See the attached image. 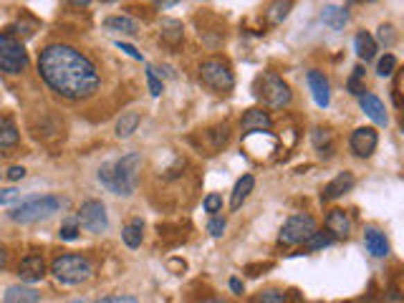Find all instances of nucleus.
Here are the masks:
<instances>
[{
	"mask_svg": "<svg viewBox=\"0 0 404 303\" xmlns=\"http://www.w3.org/2000/svg\"><path fill=\"white\" fill-rule=\"evenodd\" d=\"M38 73L51 91L69 101L89 99L99 91V71L91 58L73 46L51 44L38 56Z\"/></svg>",
	"mask_w": 404,
	"mask_h": 303,
	"instance_id": "obj_1",
	"label": "nucleus"
},
{
	"mask_svg": "<svg viewBox=\"0 0 404 303\" xmlns=\"http://www.w3.org/2000/svg\"><path fill=\"white\" fill-rule=\"evenodd\" d=\"M139 172H142V154L139 152H129L121 159H114V162L101 165L99 182L109 192H114V195L129 197L137 192Z\"/></svg>",
	"mask_w": 404,
	"mask_h": 303,
	"instance_id": "obj_2",
	"label": "nucleus"
},
{
	"mask_svg": "<svg viewBox=\"0 0 404 303\" xmlns=\"http://www.w3.org/2000/svg\"><path fill=\"white\" fill-rule=\"evenodd\" d=\"M64 208V200L56 195H41V197H28L23 200L21 205H15L8 217L13 223L28 225V223H38V220H46V217L56 215L58 210Z\"/></svg>",
	"mask_w": 404,
	"mask_h": 303,
	"instance_id": "obj_3",
	"label": "nucleus"
},
{
	"mask_svg": "<svg viewBox=\"0 0 404 303\" xmlns=\"http://www.w3.org/2000/svg\"><path fill=\"white\" fill-rule=\"evenodd\" d=\"M51 273L56 275V281L76 286V283H84L91 278L94 266H91V260L84 258V255H58V258L51 263Z\"/></svg>",
	"mask_w": 404,
	"mask_h": 303,
	"instance_id": "obj_4",
	"label": "nucleus"
},
{
	"mask_svg": "<svg viewBox=\"0 0 404 303\" xmlns=\"http://www.w3.org/2000/svg\"><path fill=\"white\" fill-rule=\"evenodd\" d=\"M197 76L207 89H213L218 94H227L235 86V76L230 71V64L222 61V58H207V61H202Z\"/></svg>",
	"mask_w": 404,
	"mask_h": 303,
	"instance_id": "obj_5",
	"label": "nucleus"
},
{
	"mask_svg": "<svg viewBox=\"0 0 404 303\" xmlns=\"http://www.w3.org/2000/svg\"><path fill=\"white\" fill-rule=\"evenodd\" d=\"M258 99L265 104L268 109H286L291 104L293 94L288 84H286L278 73H263L261 81H258Z\"/></svg>",
	"mask_w": 404,
	"mask_h": 303,
	"instance_id": "obj_6",
	"label": "nucleus"
},
{
	"mask_svg": "<svg viewBox=\"0 0 404 303\" xmlns=\"http://www.w3.org/2000/svg\"><path fill=\"white\" fill-rule=\"evenodd\" d=\"M28 68V53L13 33H0V71L3 73H23Z\"/></svg>",
	"mask_w": 404,
	"mask_h": 303,
	"instance_id": "obj_7",
	"label": "nucleus"
},
{
	"mask_svg": "<svg viewBox=\"0 0 404 303\" xmlns=\"http://www.w3.org/2000/svg\"><path fill=\"white\" fill-rule=\"evenodd\" d=\"M316 232V220L311 215H293L288 217L281 228V235H278V246H304L306 240Z\"/></svg>",
	"mask_w": 404,
	"mask_h": 303,
	"instance_id": "obj_8",
	"label": "nucleus"
},
{
	"mask_svg": "<svg viewBox=\"0 0 404 303\" xmlns=\"http://www.w3.org/2000/svg\"><path fill=\"white\" fill-rule=\"evenodd\" d=\"M78 225L89 232H104L109 228V217H107V208L101 200H86L78 210Z\"/></svg>",
	"mask_w": 404,
	"mask_h": 303,
	"instance_id": "obj_9",
	"label": "nucleus"
},
{
	"mask_svg": "<svg viewBox=\"0 0 404 303\" xmlns=\"http://www.w3.org/2000/svg\"><path fill=\"white\" fill-rule=\"evenodd\" d=\"M376 145H379V134H376L374 127H359V129H354L351 139H349L351 152H354L356 157H364V159L374 154Z\"/></svg>",
	"mask_w": 404,
	"mask_h": 303,
	"instance_id": "obj_10",
	"label": "nucleus"
},
{
	"mask_svg": "<svg viewBox=\"0 0 404 303\" xmlns=\"http://www.w3.org/2000/svg\"><path fill=\"white\" fill-rule=\"evenodd\" d=\"M43 275H46V263H43V255H38V252H28L18 263V278L23 283H38Z\"/></svg>",
	"mask_w": 404,
	"mask_h": 303,
	"instance_id": "obj_11",
	"label": "nucleus"
},
{
	"mask_svg": "<svg viewBox=\"0 0 404 303\" xmlns=\"http://www.w3.org/2000/svg\"><path fill=\"white\" fill-rule=\"evenodd\" d=\"M270 127H273V119H270L268 111H263V109H248L240 119L243 137H248L253 131H268Z\"/></svg>",
	"mask_w": 404,
	"mask_h": 303,
	"instance_id": "obj_12",
	"label": "nucleus"
},
{
	"mask_svg": "<svg viewBox=\"0 0 404 303\" xmlns=\"http://www.w3.org/2000/svg\"><path fill=\"white\" fill-rule=\"evenodd\" d=\"M308 89H311L313 101L319 104L321 109H326L331 104V86H328V79L321 71H308Z\"/></svg>",
	"mask_w": 404,
	"mask_h": 303,
	"instance_id": "obj_13",
	"label": "nucleus"
},
{
	"mask_svg": "<svg viewBox=\"0 0 404 303\" xmlns=\"http://www.w3.org/2000/svg\"><path fill=\"white\" fill-rule=\"evenodd\" d=\"M326 232H331L333 238H349V232H351V217H349V212L333 208L326 215Z\"/></svg>",
	"mask_w": 404,
	"mask_h": 303,
	"instance_id": "obj_14",
	"label": "nucleus"
},
{
	"mask_svg": "<svg viewBox=\"0 0 404 303\" xmlns=\"http://www.w3.org/2000/svg\"><path fill=\"white\" fill-rule=\"evenodd\" d=\"M359 107H362V111L374 124H382V127H387V122H389V119H387V111H384V104H382V99H379V96L362 94V96H359Z\"/></svg>",
	"mask_w": 404,
	"mask_h": 303,
	"instance_id": "obj_15",
	"label": "nucleus"
},
{
	"mask_svg": "<svg viewBox=\"0 0 404 303\" xmlns=\"http://www.w3.org/2000/svg\"><path fill=\"white\" fill-rule=\"evenodd\" d=\"M159 38H162V44L177 48L184 38L182 21H177V18H162V23H159Z\"/></svg>",
	"mask_w": 404,
	"mask_h": 303,
	"instance_id": "obj_16",
	"label": "nucleus"
},
{
	"mask_svg": "<svg viewBox=\"0 0 404 303\" xmlns=\"http://www.w3.org/2000/svg\"><path fill=\"white\" fill-rule=\"evenodd\" d=\"M354 182L356 180H354V174H351V172H339L331 182H328L326 187H324L321 197H324V200H336V197L346 195L349 190L354 187Z\"/></svg>",
	"mask_w": 404,
	"mask_h": 303,
	"instance_id": "obj_17",
	"label": "nucleus"
},
{
	"mask_svg": "<svg viewBox=\"0 0 404 303\" xmlns=\"http://www.w3.org/2000/svg\"><path fill=\"white\" fill-rule=\"evenodd\" d=\"M21 142V131L10 116L0 114V149H15Z\"/></svg>",
	"mask_w": 404,
	"mask_h": 303,
	"instance_id": "obj_18",
	"label": "nucleus"
},
{
	"mask_svg": "<svg viewBox=\"0 0 404 303\" xmlns=\"http://www.w3.org/2000/svg\"><path fill=\"white\" fill-rule=\"evenodd\" d=\"M256 187V180H253V174H243L240 180L235 182L233 187V195H230V210H240V205L248 200V195L253 192Z\"/></svg>",
	"mask_w": 404,
	"mask_h": 303,
	"instance_id": "obj_19",
	"label": "nucleus"
},
{
	"mask_svg": "<svg viewBox=\"0 0 404 303\" xmlns=\"http://www.w3.org/2000/svg\"><path fill=\"white\" fill-rule=\"evenodd\" d=\"M321 21H324V26H328L331 30H341L344 26H346V21H349L346 8L326 6L324 10H321Z\"/></svg>",
	"mask_w": 404,
	"mask_h": 303,
	"instance_id": "obj_20",
	"label": "nucleus"
},
{
	"mask_svg": "<svg viewBox=\"0 0 404 303\" xmlns=\"http://www.w3.org/2000/svg\"><path fill=\"white\" fill-rule=\"evenodd\" d=\"M364 243H367V250L371 252L374 258H387V255H389V243H387V238H384V232L367 230Z\"/></svg>",
	"mask_w": 404,
	"mask_h": 303,
	"instance_id": "obj_21",
	"label": "nucleus"
},
{
	"mask_svg": "<svg viewBox=\"0 0 404 303\" xmlns=\"http://www.w3.org/2000/svg\"><path fill=\"white\" fill-rule=\"evenodd\" d=\"M41 293L30 286H10L6 291V303H38Z\"/></svg>",
	"mask_w": 404,
	"mask_h": 303,
	"instance_id": "obj_22",
	"label": "nucleus"
},
{
	"mask_svg": "<svg viewBox=\"0 0 404 303\" xmlns=\"http://www.w3.org/2000/svg\"><path fill=\"white\" fill-rule=\"evenodd\" d=\"M293 8V0H270L268 8H265V18H268L270 26H278V23H283L288 18Z\"/></svg>",
	"mask_w": 404,
	"mask_h": 303,
	"instance_id": "obj_23",
	"label": "nucleus"
},
{
	"mask_svg": "<svg viewBox=\"0 0 404 303\" xmlns=\"http://www.w3.org/2000/svg\"><path fill=\"white\" fill-rule=\"evenodd\" d=\"M354 50L362 61H371L376 56V41L374 36H369L367 30H359L354 38Z\"/></svg>",
	"mask_w": 404,
	"mask_h": 303,
	"instance_id": "obj_24",
	"label": "nucleus"
},
{
	"mask_svg": "<svg viewBox=\"0 0 404 303\" xmlns=\"http://www.w3.org/2000/svg\"><path fill=\"white\" fill-rule=\"evenodd\" d=\"M104 28L107 30H116V33H124V36H137L139 33V26L137 21L127 18V15H112L104 21Z\"/></svg>",
	"mask_w": 404,
	"mask_h": 303,
	"instance_id": "obj_25",
	"label": "nucleus"
},
{
	"mask_svg": "<svg viewBox=\"0 0 404 303\" xmlns=\"http://www.w3.org/2000/svg\"><path fill=\"white\" fill-rule=\"evenodd\" d=\"M139 111H124V114L119 116V122H116V137L119 139H129L132 134L137 131V127H139Z\"/></svg>",
	"mask_w": 404,
	"mask_h": 303,
	"instance_id": "obj_26",
	"label": "nucleus"
},
{
	"mask_svg": "<svg viewBox=\"0 0 404 303\" xmlns=\"http://www.w3.org/2000/svg\"><path fill=\"white\" fill-rule=\"evenodd\" d=\"M142 232H144L142 217H134L129 225H124V230H121V240H124L129 248H139L142 246Z\"/></svg>",
	"mask_w": 404,
	"mask_h": 303,
	"instance_id": "obj_27",
	"label": "nucleus"
},
{
	"mask_svg": "<svg viewBox=\"0 0 404 303\" xmlns=\"http://www.w3.org/2000/svg\"><path fill=\"white\" fill-rule=\"evenodd\" d=\"M207 139H210V149L213 152H220L222 147H227V142H230V127L227 124H218V127H213V129L205 131ZM210 152V154H213Z\"/></svg>",
	"mask_w": 404,
	"mask_h": 303,
	"instance_id": "obj_28",
	"label": "nucleus"
},
{
	"mask_svg": "<svg viewBox=\"0 0 404 303\" xmlns=\"http://www.w3.org/2000/svg\"><path fill=\"white\" fill-rule=\"evenodd\" d=\"M311 142L313 147L324 154V157H331V152H333V137H331V131L328 129H313L311 131Z\"/></svg>",
	"mask_w": 404,
	"mask_h": 303,
	"instance_id": "obj_29",
	"label": "nucleus"
},
{
	"mask_svg": "<svg viewBox=\"0 0 404 303\" xmlns=\"http://www.w3.org/2000/svg\"><path fill=\"white\" fill-rule=\"evenodd\" d=\"M333 240H336V238H333L331 232H319V230H316V232L311 235V238H308V240L304 243V248H306L308 252H316V250H324V248H328V246L333 243Z\"/></svg>",
	"mask_w": 404,
	"mask_h": 303,
	"instance_id": "obj_30",
	"label": "nucleus"
},
{
	"mask_svg": "<svg viewBox=\"0 0 404 303\" xmlns=\"http://www.w3.org/2000/svg\"><path fill=\"white\" fill-rule=\"evenodd\" d=\"M346 89H349V94H354V96L367 94V86H364V68H362V66H356L354 73L349 76Z\"/></svg>",
	"mask_w": 404,
	"mask_h": 303,
	"instance_id": "obj_31",
	"label": "nucleus"
},
{
	"mask_svg": "<svg viewBox=\"0 0 404 303\" xmlns=\"http://www.w3.org/2000/svg\"><path fill=\"white\" fill-rule=\"evenodd\" d=\"M394 71H397V58L392 56V53H387L384 58H379V64H376V73H379L382 79L392 76Z\"/></svg>",
	"mask_w": 404,
	"mask_h": 303,
	"instance_id": "obj_32",
	"label": "nucleus"
},
{
	"mask_svg": "<svg viewBox=\"0 0 404 303\" xmlns=\"http://www.w3.org/2000/svg\"><path fill=\"white\" fill-rule=\"evenodd\" d=\"M376 41H379L384 48H392V46L397 44V33H394L392 26H379V30H376Z\"/></svg>",
	"mask_w": 404,
	"mask_h": 303,
	"instance_id": "obj_33",
	"label": "nucleus"
},
{
	"mask_svg": "<svg viewBox=\"0 0 404 303\" xmlns=\"http://www.w3.org/2000/svg\"><path fill=\"white\" fill-rule=\"evenodd\" d=\"M250 303H286V293L283 291H276V288L263 291V293H258Z\"/></svg>",
	"mask_w": 404,
	"mask_h": 303,
	"instance_id": "obj_34",
	"label": "nucleus"
},
{
	"mask_svg": "<svg viewBox=\"0 0 404 303\" xmlns=\"http://www.w3.org/2000/svg\"><path fill=\"white\" fill-rule=\"evenodd\" d=\"M147 86H149V91H152V96H162L164 84L159 81V76H157V68H152V66L147 68Z\"/></svg>",
	"mask_w": 404,
	"mask_h": 303,
	"instance_id": "obj_35",
	"label": "nucleus"
},
{
	"mask_svg": "<svg viewBox=\"0 0 404 303\" xmlns=\"http://www.w3.org/2000/svg\"><path fill=\"white\" fill-rule=\"evenodd\" d=\"M202 208H205V212H210V215H218V212H222V197L218 195V192H210V195L202 200Z\"/></svg>",
	"mask_w": 404,
	"mask_h": 303,
	"instance_id": "obj_36",
	"label": "nucleus"
},
{
	"mask_svg": "<svg viewBox=\"0 0 404 303\" xmlns=\"http://www.w3.org/2000/svg\"><path fill=\"white\" fill-rule=\"evenodd\" d=\"M225 228H227V223H225V217L222 215H213V220L207 223V232H210L213 238H222Z\"/></svg>",
	"mask_w": 404,
	"mask_h": 303,
	"instance_id": "obj_37",
	"label": "nucleus"
},
{
	"mask_svg": "<svg viewBox=\"0 0 404 303\" xmlns=\"http://www.w3.org/2000/svg\"><path fill=\"white\" fill-rule=\"evenodd\" d=\"M78 232H81V228H78V225H64V228H61V232H58V238H61V240H76Z\"/></svg>",
	"mask_w": 404,
	"mask_h": 303,
	"instance_id": "obj_38",
	"label": "nucleus"
},
{
	"mask_svg": "<svg viewBox=\"0 0 404 303\" xmlns=\"http://www.w3.org/2000/svg\"><path fill=\"white\" fill-rule=\"evenodd\" d=\"M399 89H402V73H397V76H394V86H392V96H394V107L402 109V91H399Z\"/></svg>",
	"mask_w": 404,
	"mask_h": 303,
	"instance_id": "obj_39",
	"label": "nucleus"
},
{
	"mask_svg": "<svg viewBox=\"0 0 404 303\" xmlns=\"http://www.w3.org/2000/svg\"><path fill=\"white\" fill-rule=\"evenodd\" d=\"M21 197V192L15 187H8V190H0V205H8V202H13Z\"/></svg>",
	"mask_w": 404,
	"mask_h": 303,
	"instance_id": "obj_40",
	"label": "nucleus"
},
{
	"mask_svg": "<svg viewBox=\"0 0 404 303\" xmlns=\"http://www.w3.org/2000/svg\"><path fill=\"white\" fill-rule=\"evenodd\" d=\"M96 303H139V301L132 296H107V298H99Z\"/></svg>",
	"mask_w": 404,
	"mask_h": 303,
	"instance_id": "obj_41",
	"label": "nucleus"
},
{
	"mask_svg": "<svg viewBox=\"0 0 404 303\" xmlns=\"http://www.w3.org/2000/svg\"><path fill=\"white\" fill-rule=\"evenodd\" d=\"M23 177H26V169H23V167H10V169H8V180L10 182H18V180H23Z\"/></svg>",
	"mask_w": 404,
	"mask_h": 303,
	"instance_id": "obj_42",
	"label": "nucleus"
},
{
	"mask_svg": "<svg viewBox=\"0 0 404 303\" xmlns=\"http://www.w3.org/2000/svg\"><path fill=\"white\" fill-rule=\"evenodd\" d=\"M116 48H121V50H124V53H129V56H132V58H137V61H142V53H139V50H137L134 46L121 44V41H119V44H116Z\"/></svg>",
	"mask_w": 404,
	"mask_h": 303,
	"instance_id": "obj_43",
	"label": "nucleus"
},
{
	"mask_svg": "<svg viewBox=\"0 0 404 303\" xmlns=\"http://www.w3.org/2000/svg\"><path fill=\"white\" fill-rule=\"evenodd\" d=\"M230 291L238 293V296H243V283L238 281V278H230Z\"/></svg>",
	"mask_w": 404,
	"mask_h": 303,
	"instance_id": "obj_44",
	"label": "nucleus"
},
{
	"mask_svg": "<svg viewBox=\"0 0 404 303\" xmlns=\"http://www.w3.org/2000/svg\"><path fill=\"white\" fill-rule=\"evenodd\" d=\"M8 266V250H6V246L0 243V270Z\"/></svg>",
	"mask_w": 404,
	"mask_h": 303,
	"instance_id": "obj_45",
	"label": "nucleus"
},
{
	"mask_svg": "<svg viewBox=\"0 0 404 303\" xmlns=\"http://www.w3.org/2000/svg\"><path fill=\"white\" fill-rule=\"evenodd\" d=\"M66 3H69V6H73V8H86L89 3H91V0H66Z\"/></svg>",
	"mask_w": 404,
	"mask_h": 303,
	"instance_id": "obj_46",
	"label": "nucleus"
},
{
	"mask_svg": "<svg viewBox=\"0 0 404 303\" xmlns=\"http://www.w3.org/2000/svg\"><path fill=\"white\" fill-rule=\"evenodd\" d=\"M175 3H177V0H159V10H162V8H170V6H175Z\"/></svg>",
	"mask_w": 404,
	"mask_h": 303,
	"instance_id": "obj_47",
	"label": "nucleus"
},
{
	"mask_svg": "<svg viewBox=\"0 0 404 303\" xmlns=\"http://www.w3.org/2000/svg\"><path fill=\"white\" fill-rule=\"evenodd\" d=\"M202 303H222V301H218V298H210V301H202Z\"/></svg>",
	"mask_w": 404,
	"mask_h": 303,
	"instance_id": "obj_48",
	"label": "nucleus"
},
{
	"mask_svg": "<svg viewBox=\"0 0 404 303\" xmlns=\"http://www.w3.org/2000/svg\"><path fill=\"white\" fill-rule=\"evenodd\" d=\"M354 3H376V0H354Z\"/></svg>",
	"mask_w": 404,
	"mask_h": 303,
	"instance_id": "obj_49",
	"label": "nucleus"
},
{
	"mask_svg": "<svg viewBox=\"0 0 404 303\" xmlns=\"http://www.w3.org/2000/svg\"><path fill=\"white\" fill-rule=\"evenodd\" d=\"M101 3H116V0H101Z\"/></svg>",
	"mask_w": 404,
	"mask_h": 303,
	"instance_id": "obj_50",
	"label": "nucleus"
},
{
	"mask_svg": "<svg viewBox=\"0 0 404 303\" xmlns=\"http://www.w3.org/2000/svg\"><path fill=\"white\" fill-rule=\"evenodd\" d=\"M71 303H84V301H71Z\"/></svg>",
	"mask_w": 404,
	"mask_h": 303,
	"instance_id": "obj_51",
	"label": "nucleus"
}]
</instances>
